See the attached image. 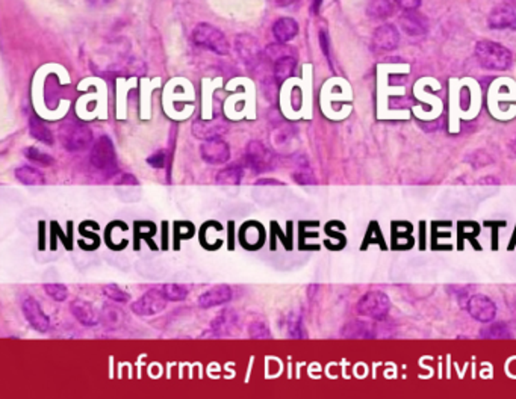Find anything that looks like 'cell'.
<instances>
[{"label":"cell","instance_id":"1","mask_svg":"<svg viewBox=\"0 0 516 399\" xmlns=\"http://www.w3.org/2000/svg\"><path fill=\"white\" fill-rule=\"evenodd\" d=\"M475 58L486 70L506 72L513 63L512 52L495 41H479L475 44Z\"/></svg>","mask_w":516,"mask_h":399},{"label":"cell","instance_id":"2","mask_svg":"<svg viewBox=\"0 0 516 399\" xmlns=\"http://www.w3.org/2000/svg\"><path fill=\"white\" fill-rule=\"evenodd\" d=\"M59 138L68 151L87 150L93 144L91 129L78 120H68L59 126Z\"/></svg>","mask_w":516,"mask_h":399},{"label":"cell","instance_id":"3","mask_svg":"<svg viewBox=\"0 0 516 399\" xmlns=\"http://www.w3.org/2000/svg\"><path fill=\"white\" fill-rule=\"evenodd\" d=\"M244 164L256 174H264L276 170L279 158L261 141H250L244 150Z\"/></svg>","mask_w":516,"mask_h":399},{"label":"cell","instance_id":"4","mask_svg":"<svg viewBox=\"0 0 516 399\" xmlns=\"http://www.w3.org/2000/svg\"><path fill=\"white\" fill-rule=\"evenodd\" d=\"M194 43L200 47L217 53V55H227L230 50L229 41L218 28L209 25V23H199L193 30Z\"/></svg>","mask_w":516,"mask_h":399},{"label":"cell","instance_id":"5","mask_svg":"<svg viewBox=\"0 0 516 399\" xmlns=\"http://www.w3.org/2000/svg\"><path fill=\"white\" fill-rule=\"evenodd\" d=\"M89 162L94 170L106 174H112L117 170V155L116 149L109 136H100L93 144L89 153Z\"/></svg>","mask_w":516,"mask_h":399},{"label":"cell","instance_id":"6","mask_svg":"<svg viewBox=\"0 0 516 399\" xmlns=\"http://www.w3.org/2000/svg\"><path fill=\"white\" fill-rule=\"evenodd\" d=\"M391 309V301L388 295L382 290H371V292L363 295L358 305H356V310L363 318H369L374 321H382L386 316H388Z\"/></svg>","mask_w":516,"mask_h":399},{"label":"cell","instance_id":"7","mask_svg":"<svg viewBox=\"0 0 516 399\" xmlns=\"http://www.w3.org/2000/svg\"><path fill=\"white\" fill-rule=\"evenodd\" d=\"M169 299L165 298L162 289H149L146 294L140 296L136 301L132 304V312L138 316H153L159 312H162L166 305Z\"/></svg>","mask_w":516,"mask_h":399},{"label":"cell","instance_id":"8","mask_svg":"<svg viewBox=\"0 0 516 399\" xmlns=\"http://www.w3.org/2000/svg\"><path fill=\"white\" fill-rule=\"evenodd\" d=\"M200 156L209 165H223L230 159V145L222 138L203 141L200 145Z\"/></svg>","mask_w":516,"mask_h":399},{"label":"cell","instance_id":"9","mask_svg":"<svg viewBox=\"0 0 516 399\" xmlns=\"http://www.w3.org/2000/svg\"><path fill=\"white\" fill-rule=\"evenodd\" d=\"M238 324V313L232 309H226L219 312L214 321L211 322L209 328L204 332L203 337H212V339H218V337H226L232 334Z\"/></svg>","mask_w":516,"mask_h":399},{"label":"cell","instance_id":"10","mask_svg":"<svg viewBox=\"0 0 516 399\" xmlns=\"http://www.w3.org/2000/svg\"><path fill=\"white\" fill-rule=\"evenodd\" d=\"M466 310L475 321L484 322V324H489V322L494 321L497 316V305L491 298L484 295L469 296L466 303Z\"/></svg>","mask_w":516,"mask_h":399},{"label":"cell","instance_id":"11","mask_svg":"<svg viewBox=\"0 0 516 399\" xmlns=\"http://www.w3.org/2000/svg\"><path fill=\"white\" fill-rule=\"evenodd\" d=\"M21 310H23V314H25L26 321L30 324V327L36 330V332L45 333L50 328V319L47 314L43 312L40 303H38L35 298L26 296L25 299H23Z\"/></svg>","mask_w":516,"mask_h":399},{"label":"cell","instance_id":"12","mask_svg":"<svg viewBox=\"0 0 516 399\" xmlns=\"http://www.w3.org/2000/svg\"><path fill=\"white\" fill-rule=\"evenodd\" d=\"M229 126L223 120H197L193 122L191 132L197 138V140L209 141L214 138H222L224 133H227Z\"/></svg>","mask_w":516,"mask_h":399},{"label":"cell","instance_id":"13","mask_svg":"<svg viewBox=\"0 0 516 399\" xmlns=\"http://www.w3.org/2000/svg\"><path fill=\"white\" fill-rule=\"evenodd\" d=\"M400 26L407 35L420 36L427 32L429 20L418 10H411L400 15Z\"/></svg>","mask_w":516,"mask_h":399},{"label":"cell","instance_id":"14","mask_svg":"<svg viewBox=\"0 0 516 399\" xmlns=\"http://www.w3.org/2000/svg\"><path fill=\"white\" fill-rule=\"evenodd\" d=\"M233 296V290L227 285H218L208 289L199 296V305L202 309H212V307L223 305L229 303Z\"/></svg>","mask_w":516,"mask_h":399},{"label":"cell","instance_id":"15","mask_svg":"<svg viewBox=\"0 0 516 399\" xmlns=\"http://www.w3.org/2000/svg\"><path fill=\"white\" fill-rule=\"evenodd\" d=\"M70 310L76 321H79L85 327H94L100 322V314L97 313L94 305L87 301V299H74L70 304Z\"/></svg>","mask_w":516,"mask_h":399},{"label":"cell","instance_id":"16","mask_svg":"<svg viewBox=\"0 0 516 399\" xmlns=\"http://www.w3.org/2000/svg\"><path fill=\"white\" fill-rule=\"evenodd\" d=\"M373 43L380 50L391 52L397 49L400 43V34L397 28L391 25V23H385V25L378 26L373 34Z\"/></svg>","mask_w":516,"mask_h":399},{"label":"cell","instance_id":"17","mask_svg":"<svg viewBox=\"0 0 516 399\" xmlns=\"http://www.w3.org/2000/svg\"><path fill=\"white\" fill-rule=\"evenodd\" d=\"M235 47H237V52L241 56V59L247 64H256L257 59H259L261 56L259 43H257L255 36L248 34L238 35L237 40H235Z\"/></svg>","mask_w":516,"mask_h":399},{"label":"cell","instance_id":"18","mask_svg":"<svg viewBox=\"0 0 516 399\" xmlns=\"http://www.w3.org/2000/svg\"><path fill=\"white\" fill-rule=\"evenodd\" d=\"M488 26L494 30H516V14L509 6H495L488 17Z\"/></svg>","mask_w":516,"mask_h":399},{"label":"cell","instance_id":"19","mask_svg":"<svg viewBox=\"0 0 516 399\" xmlns=\"http://www.w3.org/2000/svg\"><path fill=\"white\" fill-rule=\"evenodd\" d=\"M272 36L277 43L286 44L288 41L294 40L299 34V23L291 17H282L279 19L275 25H272Z\"/></svg>","mask_w":516,"mask_h":399},{"label":"cell","instance_id":"20","mask_svg":"<svg viewBox=\"0 0 516 399\" xmlns=\"http://www.w3.org/2000/svg\"><path fill=\"white\" fill-rule=\"evenodd\" d=\"M244 179V168L242 165H230L223 168L215 175V182L223 186H237Z\"/></svg>","mask_w":516,"mask_h":399},{"label":"cell","instance_id":"21","mask_svg":"<svg viewBox=\"0 0 516 399\" xmlns=\"http://www.w3.org/2000/svg\"><path fill=\"white\" fill-rule=\"evenodd\" d=\"M397 2H388V0H376L367 5V15L374 20H383L394 15L397 10Z\"/></svg>","mask_w":516,"mask_h":399},{"label":"cell","instance_id":"22","mask_svg":"<svg viewBox=\"0 0 516 399\" xmlns=\"http://www.w3.org/2000/svg\"><path fill=\"white\" fill-rule=\"evenodd\" d=\"M15 179H17L23 185L28 186H40L44 185V175L40 170H36L34 166L23 165L15 170Z\"/></svg>","mask_w":516,"mask_h":399},{"label":"cell","instance_id":"23","mask_svg":"<svg viewBox=\"0 0 516 399\" xmlns=\"http://www.w3.org/2000/svg\"><path fill=\"white\" fill-rule=\"evenodd\" d=\"M295 67H297V58L295 56H286L276 61L272 74H275V79L279 85L291 78L295 72Z\"/></svg>","mask_w":516,"mask_h":399},{"label":"cell","instance_id":"24","mask_svg":"<svg viewBox=\"0 0 516 399\" xmlns=\"http://www.w3.org/2000/svg\"><path fill=\"white\" fill-rule=\"evenodd\" d=\"M29 133L30 136L35 138L36 141H40L45 145H53V142H55L52 130L36 117H32L29 120Z\"/></svg>","mask_w":516,"mask_h":399},{"label":"cell","instance_id":"25","mask_svg":"<svg viewBox=\"0 0 516 399\" xmlns=\"http://www.w3.org/2000/svg\"><path fill=\"white\" fill-rule=\"evenodd\" d=\"M267 56L268 59H271L272 63H276V61L282 59V58H286V56H295L297 55V52H295V49H292L291 45L288 44H282V43H272V44H268L267 45ZM297 58V56H295Z\"/></svg>","mask_w":516,"mask_h":399},{"label":"cell","instance_id":"26","mask_svg":"<svg viewBox=\"0 0 516 399\" xmlns=\"http://www.w3.org/2000/svg\"><path fill=\"white\" fill-rule=\"evenodd\" d=\"M123 318H125L123 312H120L117 307L109 305V304H105L100 312V321L105 322L106 327H111V328L120 327L121 322H123Z\"/></svg>","mask_w":516,"mask_h":399},{"label":"cell","instance_id":"27","mask_svg":"<svg viewBox=\"0 0 516 399\" xmlns=\"http://www.w3.org/2000/svg\"><path fill=\"white\" fill-rule=\"evenodd\" d=\"M480 336L484 339H509L510 330L503 322H497V324H491L489 327L483 328Z\"/></svg>","mask_w":516,"mask_h":399},{"label":"cell","instance_id":"28","mask_svg":"<svg viewBox=\"0 0 516 399\" xmlns=\"http://www.w3.org/2000/svg\"><path fill=\"white\" fill-rule=\"evenodd\" d=\"M292 179L295 183H299V185H314V183L316 182L312 168H310L306 162L299 164V166L295 168L292 173Z\"/></svg>","mask_w":516,"mask_h":399},{"label":"cell","instance_id":"29","mask_svg":"<svg viewBox=\"0 0 516 399\" xmlns=\"http://www.w3.org/2000/svg\"><path fill=\"white\" fill-rule=\"evenodd\" d=\"M23 155H25L29 160H32V162H36L41 166H50L55 164V159L36 147H26L25 150H23Z\"/></svg>","mask_w":516,"mask_h":399},{"label":"cell","instance_id":"30","mask_svg":"<svg viewBox=\"0 0 516 399\" xmlns=\"http://www.w3.org/2000/svg\"><path fill=\"white\" fill-rule=\"evenodd\" d=\"M162 292L165 298L169 301L178 303V301H184V299L188 296V289L184 285H176V283H169V285H164Z\"/></svg>","mask_w":516,"mask_h":399},{"label":"cell","instance_id":"31","mask_svg":"<svg viewBox=\"0 0 516 399\" xmlns=\"http://www.w3.org/2000/svg\"><path fill=\"white\" fill-rule=\"evenodd\" d=\"M286 325H288V336L292 337V339H301V337L306 336L300 314L291 313L290 318H288L286 321Z\"/></svg>","mask_w":516,"mask_h":399},{"label":"cell","instance_id":"32","mask_svg":"<svg viewBox=\"0 0 516 399\" xmlns=\"http://www.w3.org/2000/svg\"><path fill=\"white\" fill-rule=\"evenodd\" d=\"M102 292L106 298H109L111 301L114 303H118V304H126L129 299H131V296H129L127 292H125L123 289H121L120 286L117 285H105L102 288Z\"/></svg>","mask_w":516,"mask_h":399},{"label":"cell","instance_id":"33","mask_svg":"<svg viewBox=\"0 0 516 399\" xmlns=\"http://www.w3.org/2000/svg\"><path fill=\"white\" fill-rule=\"evenodd\" d=\"M248 336L252 337V339H270V327L267 325V322L264 321H253L252 324L248 325Z\"/></svg>","mask_w":516,"mask_h":399},{"label":"cell","instance_id":"34","mask_svg":"<svg viewBox=\"0 0 516 399\" xmlns=\"http://www.w3.org/2000/svg\"><path fill=\"white\" fill-rule=\"evenodd\" d=\"M44 288V292L47 294L52 299H55V301H65L67 296H68V290L64 285H61V283H45V285L43 286Z\"/></svg>","mask_w":516,"mask_h":399},{"label":"cell","instance_id":"35","mask_svg":"<svg viewBox=\"0 0 516 399\" xmlns=\"http://www.w3.org/2000/svg\"><path fill=\"white\" fill-rule=\"evenodd\" d=\"M368 325L362 322H352L343 330V336L345 337H369Z\"/></svg>","mask_w":516,"mask_h":399},{"label":"cell","instance_id":"36","mask_svg":"<svg viewBox=\"0 0 516 399\" xmlns=\"http://www.w3.org/2000/svg\"><path fill=\"white\" fill-rule=\"evenodd\" d=\"M165 162H166V155L164 150H158L155 153H151V155L147 158V164L151 168H156V170H161V168H164Z\"/></svg>","mask_w":516,"mask_h":399},{"label":"cell","instance_id":"37","mask_svg":"<svg viewBox=\"0 0 516 399\" xmlns=\"http://www.w3.org/2000/svg\"><path fill=\"white\" fill-rule=\"evenodd\" d=\"M469 160H471V164H473L474 168H482V166H486V165L492 164V158L484 151L474 153V155L469 158Z\"/></svg>","mask_w":516,"mask_h":399},{"label":"cell","instance_id":"38","mask_svg":"<svg viewBox=\"0 0 516 399\" xmlns=\"http://www.w3.org/2000/svg\"><path fill=\"white\" fill-rule=\"evenodd\" d=\"M114 183H116V185H138V180H136L135 175L125 173V174H118L116 180H114Z\"/></svg>","mask_w":516,"mask_h":399},{"label":"cell","instance_id":"39","mask_svg":"<svg viewBox=\"0 0 516 399\" xmlns=\"http://www.w3.org/2000/svg\"><path fill=\"white\" fill-rule=\"evenodd\" d=\"M320 45H321V49H323V53H324V56H325V58H327V59L330 61V47H329V35H327V32H325V30H321V32H320Z\"/></svg>","mask_w":516,"mask_h":399},{"label":"cell","instance_id":"40","mask_svg":"<svg viewBox=\"0 0 516 399\" xmlns=\"http://www.w3.org/2000/svg\"><path fill=\"white\" fill-rule=\"evenodd\" d=\"M405 11H411V10H418V6L421 5L420 0H407V2H397Z\"/></svg>","mask_w":516,"mask_h":399},{"label":"cell","instance_id":"41","mask_svg":"<svg viewBox=\"0 0 516 399\" xmlns=\"http://www.w3.org/2000/svg\"><path fill=\"white\" fill-rule=\"evenodd\" d=\"M256 185H268V186H283L285 183L283 182H279V180H275V179H259L256 182Z\"/></svg>","mask_w":516,"mask_h":399},{"label":"cell","instance_id":"42","mask_svg":"<svg viewBox=\"0 0 516 399\" xmlns=\"http://www.w3.org/2000/svg\"><path fill=\"white\" fill-rule=\"evenodd\" d=\"M509 150L512 151V155L516 158V138H515V140L510 142V145H509Z\"/></svg>","mask_w":516,"mask_h":399},{"label":"cell","instance_id":"43","mask_svg":"<svg viewBox=\"0 0 516 399\" xmlns=\"http://www.w3.org/2000/svg\"><path fill=\"white\" fill-rule=\"evenodd\" d=\"M320 5H321V2H314L312 3V8H310V11H312V14L318 12V10H320Z\"/></svg>","mask_w":516,"mask_h":399}]
</instances>
